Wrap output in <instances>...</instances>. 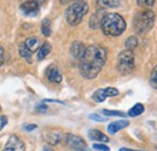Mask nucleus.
I'll list each match as a JSON object with an SVG mask.
<instances>
[{"label": "nucleus", "mask_w": 157, "mask_h": 151, "mask_svg": "<svg viewBox=\"0 0 157 151\" xmlns=\"http://www.w3.org/2000/svg\"><path fill=\"white\" fill-rule=\"evenodd\" d=\"M24 45L32 53L40 48V41L38 38H28L24 41Z\"/></svg>", "instance_id": "4468645a"}, {"label": "nucleus", "mask_w": 157, "mask_h": 151, "mask_svg": "<svg viewBox=\"0 0 157 151\" xmlns=\"http://www.w3.org/2000/svg\"><path fill=\"white\" fill-rule=\"evenodd\" d=\"M64 145L74 151H87V145L82 138L74 134H65L62 137Z\"/></svg>", "instance_id": "423d86ee"}, {"label": "nucleus", "mask_w": 157, "mask_h": 151, "mask_svg": "<svg viewBox=\"0 0 157 151\" xmlns=\"http://www.w3.org/2000/svg\"><path fill=\"white\" fill-rule=\"evenodd\" d=\"M104 92L106 97H116L118 95V90L114 88V87H106L104 88Z\"/></svg>", "instance_id": "b1692460"}, {"label": "nucleus", "mask_w": 157, "mask_h": 151, "mask_svg": "<svg viewBox=\"0 0 157 151\" xmlns=\"http://www.w3.org/2000/svg\"><path fill=\"white\" fill-rule=\"evenodd\" d=\"M117 69L122 75L131 74L134 69V55L131 50L120 52L117 57Z\"/></svg>", "instance_id": "39448f33"}, {"label": "nucleus", "mask_w": 157, "mask_h": 151, "mask_svg": "<svg viewBox=\"0 0 157 151\" xmlns=\"http://www.w3.org/2000/svg\"><path fill=\"white\" fill-rule=\"evenodd\" d=\"M4 63V48L0 46V65Z\"/></svg>", "instance_id": "7c9ffc66"}, {"label": "nucleus", "mask_w": 157, "mask_h": 151, "mask_svg": "<svg viewBox=\"0 0 157 151\" xmlns=\"http://www.w3.org/2000/svg\"><path fill=\"white\" fill-rule=\"evenodd\" d=\"M108 97L105 95V92H104V88H100V90H97L96 92H94V95H92V99L94 100V102H98V103H101V102H104L105 99H106Z\"/></svg>", "instance_id": "aec40b11"}, {"label": "nucleus", "mask_w": 157, "mask_h": 151, "mask_svg": "<svg viewBox=\"0 0 157 151\" xmlns=\"http://www.w3.org/2000/svg\"><path fill=\"white\" fill-rule=\"evenodd\" d=\"M106 62V50L99 45H90L80 58V73L86 79H94Z\"/></svg>", "instance_id": "f257e3e1"}, {"label": "nucleus", "mask_w": 157, "mask_h": 151, "mask_svg": "<svg viewBox=\"0 0 157 151\" xmlns=\"http://www.w3.org/2000/svg\"><path fill=\"white\" fill-rule=\"evenodd\" d=\"M41 32L45 37H50L51 33H52V29H51V21L50 19H44L42 23H41Z\"/></svg>", "instance_id": "f3484780"}, {"label": "nucleus", "mask_w": 157, "mask_h": 151, "mask_svg": "<svg viewBox=\"0 0 157 151\" xmlns=\"http://www.w3.org/2000/svg\"><path fill=\"white\" fill-rule=\"evenodd\" d=\"M88 137L94 141H103V143H108L109 141L108 135H105L104 133H101L98 130H91L90 133H88Z\"/></svg>", "instance_id": "f8f14e48"}, {"label": "nucleus", "mask_w": 157, "mask_h": 151, "mask_svg": "<svg viewBox=\"0 0 157 151\" xmlns=\"http://www.w3.org/2000/svg\"><path fill=\"white\" fill-rule=\"evenodd\" d=\"M46 76L48 79V81L53 82V83H59L62 81V74L59 72V69L55 65H50L47 69H46Z\"/></svg>", "instance_id": "1a4fd4ad"}, {"label": "nucleus", "mask_w": 157, "mask_h": 151, "mask_svg": "<svg viewBox=\"0 0 157 151\" xmlns=\"http://www.w3.org/2000/svg\"><path fill=\"white\" fill-rule=\"evenodd\" d=\"M138 5H140V6H154V4H155V0H137Z\"/></svg>", "instance_id": "393cba45"}, {"label": "nucleus", "mask_w": 157, "mask_h": 151, "mask_svg": "<svg viewBox=\"0 0 157 151\" xmlns=\"http://www.w3.org/2000/svg\"><path fill=\"white\" fill-rule=\"evenodd\" d=\"M144 110H145L144 105L140 104V103H138V104H136L132 109H129L128 116H131V117H137V116H139V115H141V114L144 113Z\"/></svg>", "instance_id": "dca6fc26"}, {"label": "nucleus", "mask_w": 157, "mask_h": 151, "mask_svg": "<svg viewBox=\"0 0 157 151\" xmlns=\"http://www.w3.org/2000/svg\"><path fill=\"white\" fill-rule=\"evenodd\" d=\"M88 12V4L85 0H74L65 11V18L70 25H78Z\"/></svg>", "instance_id": "7ed1b4c3"}, {"label": "nucleus", "mask_w": 157, "mask_h": 151, "mask_svg": "<svg viewBox=\"0 0 157 151\" xmlns=\"http://www.w3.org/2000/svg\"><path fill=\"white\" fill-rule=\"evenodd\" d=\"M2 151H24V144L17 135L10 137Z\"/></svg>", "instance_id": "6e6552de"}, {"label": "nucleus", "mask_w": 157, "mask_h": 151, "mask_svg": "<svg viewBox=\"0 0 157 151\" xmlns=\"http://www.w3.org/2000/svg\"><path fill=\"white\" fill-rule=\"evenodd\" d=\"M85 48H86V47L83 46L82 42L75 41V42H73V45H71V47H70V55L74 57L75 59H78V60H80V58L82 57L83 52H85Z\"/></svg>", "instance_id": "9d476101"}, {"label": "nucleus", "mask_w": 157, "mask_h": 151, "mask_svg": "<svg viewBox=\"0 0 157 151\" xmlns=\"http://www.w3.org/2000/svg\"><path fill=\"white\" fill-rule=\"evenodd\" d=\"M97 1L103 7H117L121 4V0H97Z\"/></svg>", "instance_id": "a211bd4d"}, {"label": "nucleus", "mask_w": 157, "mask_h": 151, "mask_svg": "<svg viewBox=\"0 0 157 151\" xmlns=\"http://www.w3.org/2000/svg\"><path fill=\"white\" fill-rule=\"evenodd\" d=\"M51 45L48 44V42H45V44H42L41 46H40L39 51H38V58H39L40 60L41 59H45L46 57L50 55V52H51Z\"/></svg>", "instance_id": "2eb2a0df"}, {"label": "nucleus", "mask_w": 157, "mask_h": 151, "mask_svg": "<svg viewBox=\"0 0 157 151\" xmlns=\"http://www.w3.org/2000/svg\"><path fill=\"white\" fill-rule=\"evenodd\" d=\"M20 53H21V56L23 57L24 59H27L29 63L32 62V52H30V51H29V50L25 47L24 42L20 45Z\"/></svg>", "instance_id": "6ab92c4d"}, {"label": "nucleus", "mask_w": 157, "mask_h": 151, "mask_svg": "<svg viewBox=\"0 0 157 151\" xmlns=\"http://www.w3.org/2000/svg\"><path fill=\"white\" fill-rule=\"evenodd\" d=\"M60 1V4H63V5H65V4H68V2H70L71 0H59Z\"/></svg>", "instance_id": "2f4dec72"}, {"label": "nucleus", "mask_w": 157, "mask_h": 151, "mask_svg": "<svg viewBox=\"0 0 157 151\" xmlns=\"http://www.w3.org/2000/svg\"><path fill=\"white\" fill-rule=\"evenodd\" d=\"M103 17H104L103 10H98L96 14H93L91 19H90V25H91V28H94V29L98 28L99 25H100V22H101Z\"/></svg>", "instance_id": "ddd939ff"}, {"label": "nucleus", "mask_w": 157, "mask_h": 151, "mask_svg": "<svg viewBox=\"0 0 157 151\" xmlns=\"http://www.w3.org/2000/svg\"><path fill=\"white\" fill-rule=\"evenodd\" d=\"M101 113H103V115H105V116H120V117H124L126 116L124 113L117 111V110H108V109H104Z\"/></svg>", "instance_id": "4be33fe9"}, {"label": "nucleus", "mask_w": 157, "mask_h": 151, "mask_svg": "<svg viewBox=\"0 0 157 151\" xmlns=\"http://www.w3.org/2000/svg\"><path fill=\"white\" fill-rule=\"evenodd\" d=\"M42 1L44 0H28L21 5V10L27 16H36L39 14Z\"/></svg>", "instance_id": "0eeeda50"}, {"label": "nucleus", "mask_w": 157, "mask_h": 151, "mask_svg": "<svg viewBox=\"0 0 157 151\" xmlns=\"http://www.w3.org/2000/svg\"><path fill=\"white\" fill-rule=\"evenodd\" d=\"M150 83L154 88L157 90V65L152 69L151 72V75H150Z\"/></svg>", "instance_id": "5701e85b"}, {"label": "nucleus", "mask_w": 157, "mask_h": 151, "mask_svg": "<svg viewBox=\"0 0 157 151\" xmlns=\"http://www.w3.org/2000/svg\"><path fill=\"white\" fill-rule=\"evenodd\" d=\"M38 126L36 125H24L23 126V128H24V131H27V132H30V131H33V130H35Z\"/></svg>", "instance_id": "c85d7f7f"}, {"label": "nucleus", "mask_w": 157, "mask_h": 151, "mask_svg": "<svg viewBox=\"0 0 157 151\" xmlns=\"http://www.w3.org/2000/svg\"><path fill=\"white\" fill-rule=\"evenodd\" d=\"M100 28L108 37H118L126 30V21L118 14H106L100 22Z\"/></svg>", "instance_id": "f03ea898"}, {"label": "nucleus", "mask_w": 157, "mask_h": 151, "mask_svg": "<svg viewBox=\"0 0 157 151\" xmlns=\"http://www.w3.org/2000/svg\"><path fill=\"white\" fill-rule=\"evenodd\" d=\"M45 151H53V150H52V149H50V148H47V146H46V148H45Z\"/></svg>", "instance_id": "72a5a7b5"}, {"label": "nucleus", "mask_w": 157, "mask_h": 151, "mask_svg": "<svg viewBox=\"0 0 157 151\" xmlns=\"http://www.w3.org/2000/svg\"><path fill=\"white\" fill-rule=\"evenodd\" d=\"M120 151H136V150H131V149H127V148H121Z\"/></svg>", "instance_id": "473e14b6"}, {"label": "nucleus", "mask_w": 157, "mask_h": 151, "mask_svg": "<svg viewBox=\"0 0 157 151\" xmlns=\"http://www.w3.org/2000/svg\"><path fill=\"white\" fill-rule=\"evenodd\" d=\"M90 118H91V120H94V121H98V122H104V121L106 120L104 116H100L98 114H92V115H90Z\"/></svg>", "instance_id": "bb28decb"}, {"label": "nucleus", "mask_w": 157, "mask_h": 151, "mask_svg": "<svg viewBox=\"0 0 157 151\" xmlns=\"http://www.w3.org/2000/svg\"><path fill=\"white\" fill-rule=\"evenodd\" d=\"M128 125H129V122L126 121V120H122V121H114V122H111V123L108 126V131L111 133V134H115V133H117L118 131H121V130L128 127Z\"/></svg>", "instance_id": "9b49d317"}, {"label": "nucleus", "mask_w": 157, "mask_h": 151, "mask_svg": "<svg viewBox=\"0 0 157 151\" xmlns=\"http://www.w3.org/2000/svg\"><path fill=\"white\" fill-rule=\"evenodd\" d=\"M155 19H156V16L151 10L139 12L133 18V27L138 34H145L152 29L155 24Z\"/></svg>", "instance_id": "20e7f679"}, {"label": "nucleus", "mask_w": 157, "mask_h": 151, "mask_svg": "<svg viewBox=\"0 0 157 151\" xmlns=\"http://www.w3.org/2000/svg\"><path fill=\"white\" fill-rule=\"evenodd\" d=\"M124 45H126V47H127V50H133V48H136L138 46V39L137 37H129V38L126 40V42H124Z\"/></svg>", "instance_id": "412c9836"}, {"label": "nucleus", "mask_w": 157, "mask_h": 151, "mask_svg": "<svg viewBox=\"0 0 157 151\" xmlns=\"http://www.w3.org/2000/svg\"><path fill=\"white\" fill-rule=\"evenodd\" d=\"M7 125V117L6 116H1L0 117V131Z\"/></svg>", "instance_id": "cd10ccee"}, {"label": "nucleus", "mask_w": 157, "mask_h": 151, "mask_svg": "<svg viewBox=\"0 0 157 151\" xmlns=\"http://www.w3.org/2000/svg\"><path fill=\"white\" fill-rule=\"evenodd\" d=\"M36 110H38V111H46V110H47V106L44 105V104H40L39 106H36Z\"/></svg>", "instance_id": "c756f323"}, {"label": "nucleus", "mask_w": 157, "mask_h": 151, "mask_svg": "<svg viewBox=\"0 0 157 151\" xmlns=\"http://www.w3.org/2000/svg\"><path fill=\"white\" fill-rule=\"evenodd\" d=\"M93 149L97 151H110L109 146H106V145H104V144H94V145H93Z\"/></svg>", "instance_id": "a878e982"}]
</instances>
